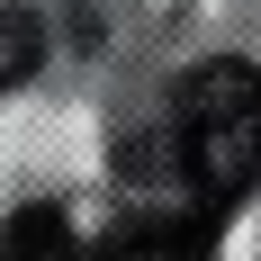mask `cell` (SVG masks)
I'll use <instances>...</instances> for the list:
<instances>
[{
	"label": "cell",
	"instance_id": "obj_3",
	"mask_svg": "<svg viewBox=\"0 0 261 261\" xmlns=\"http://www.w3.org/2000/svg\"><path fill=\"white\" fill-rule=\"evenodd\" d=\"M72 216L63 207H18L9 225H0V261H72Z\"/></svg>",
	"mask_w": 261,
	"mask_h": 261
},
{
	"label": "cell",
	"instance_id": "obj_1",
	"mask_svg": "<svg viewBox=\"0 0 261 261\" xmlns=\"http://www.w3.org/2000/svg\"><path fill=\"white\" fill-rule=\"evenodd\" d=\"M171 162H180L198 216L234 207L261 180V63L216 54L171 90Z\"/></svg>",
	"mask_w": 261,
	"mask_h": 261
},
{
	"label": "cell",
	"instance_id": "obj_2",
	"mask_svg": "<svg viewBox=\"0 0 261 261\" xmlns=\"http://www.w3.org/2000/svg\"><path fill=\"white\" fill-rule=\"evenodd\" d=\"M207 252H216L207 216H126L117 234L81 243L72 261H207Z\"/></svg>",
	"mask_w": 261,
	"mask_h": 261
},
{
	"label": "cell",
	"instance_id": "obj_4",
	"mask_svg": "<svg viewBox=\"0 0 261 261\" xmlns=\"http://www.w3.org/2000/svg\"><path fill=\"white\" fill-rule=\"evenodd\" d=\"M36 54H45V27L27 18V9H0V90H18L36 72Z\"/></svg>",
	"mask_w": 261,
	"mask_h": 261
}]
</instances>
